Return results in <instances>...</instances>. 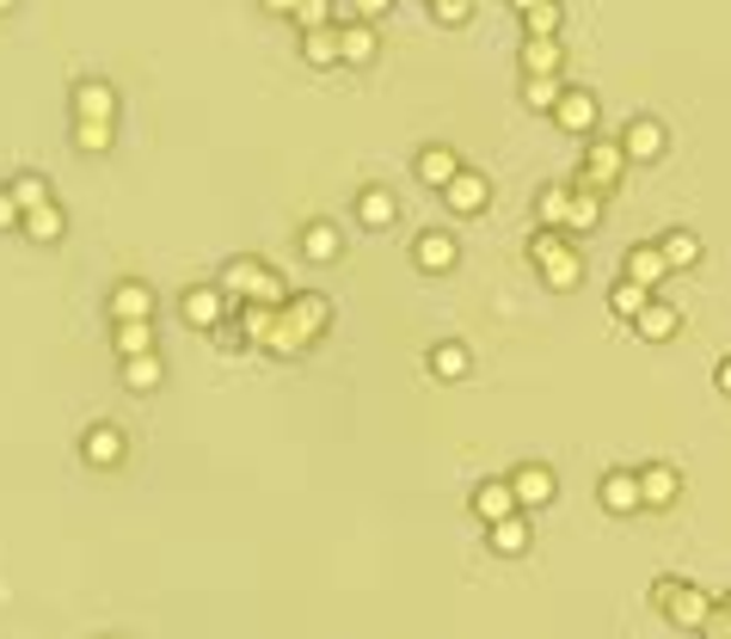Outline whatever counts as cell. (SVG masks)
Segmentation results:
<instances>
[{"label": "cell", "mask_w": 731, "mask_h": 639, "mask_svg": "<svg viewBox=\"0 0 731 639\" xmlns=\"http://www.w3.org/2000/svg\"><path fill=\"white\" fill-rule=\"evenodd\" d=\"M652 602L670 615V627H689V633H701V627L713 621V609H719L701 585H682V578H658V585H652Z\"/></svg>", "instance_id": "1"}, {"label": "cell", "mask_w": 731, "mask_h": 639, "mask_svg": "<svg viewBox=\"0 0 731 639\" xmlns=\"http://www.w3.org/2000/svg\"><path fill=\"white\" fill-rule=\"evenodd\" d=\"M529 253H535V265H541V277L554 283V290H572V283L585 277V253H578L559 227H541V234L529 240Z\"/></svg>", "instance_id": "2"}, {"label": "cell", "mask_w": 731, "mask_h": 639, "mask_svg": "<svg viewBox=\"0 0 731 639\" xmlns=\"http://www.w3.org/2000/svg\"><path fill=\"white\" fill-rule=\"evenodd\" d=\"M222 295H227V302L253 295V302H271V307L290 302V295H283V283H277V271H265L258 258H227V265H222Z\"/></svg>", "instance_id": "3"}, {"label": "cell", "mask_w": 731, "mask_h": 639, "mask_svg": "<svg viewBox=\"0 0 731 639\" xmlns=\"http://www.w3.org/2000/svg\"><path fill=\"white\" fill-rule=\"evenodd\" d=\"M621 173H627V148H621V135H597V142L585 148V173H578V185L602 197V191L621 185Z\"/></svg>", "instance_id": "4"}, {"label": "cell", "mask_w": 731, "mask_h": 639, "mask_svg": "<svg viewBox=\"0 0 731 639\" xmlns=\"http://www.w3.org/2000/svg\"><path fill=\"white\" fill-rule=\"evenodd\" d=\"M682 493V474L670 462H652V467H639V505L646 510H670Z\"/></svg>", "instance_id": "5"}, {"label": "cell", "mask_w": 731, "mask_h": 639, "mask_svg": "<svg viewBox=\"0 0 731 639\" xmlns=\"http://www.w3.org/2000/svg\"><path fill=\"white\" fill-rule=\"evenodd\" d=\"M517 493H510V479H479L474 486V517L493 529V523H505V517H517Z\"/></svg>", "instance_id": "6"}, {"label": "cell", "mask_w": 731, "mask_h": 639, "mask_svg": "<svg viewBox=\"0 0 731 639\" xmlns=\"http://www.w3.org/2000/svg\"><path fill=\"white\" fill-rule=\"evenodd\" d=\"M510 493H517V505H522V510H541V505H554V467H541V462H522L517 474H510Z\"/></svg>", "instance_id": "7"}, {"label": "cell", "mask_w": 731, "mask_h": 639, "mask_svg": "<svg viewBox=\"0 0 731 639\" xmlns=\"http://www.w3.org/2000/svg\"><path fill=\"white\" fill-rule=\"evenodd\" d=\"M443 203H449L455 215H479L486 203H493V185H486V173H467L461 166V173L449 179V191H443Z\"/></svg>", "instance_id": "8"}, {"label": "cell", "mask_w": 731, "mask_h": 639, "mask_svg": "<svg viewBox=\"0 0 731 639\" xmlns=\"http://www.w3.org/2000/svg\"><path fill=\"white\" fill-rule=\"evenodd\" d=\"M455 258H461V246H455V234H443V227H425V234L413 240L418 271H455Z\"/></svg>", "instance_id": "9"}, {"label": "cell", "mask_w": 731, "mask_h": 639, "mask_svg": "<svg viewBox=\"0 0 731 639\" xmlns=\"http://www.w3.org/2000/svg\"><path fill=\"white\" fill-rule=\"evenodd\" d=\"M118 118V93L105 80H80L74 87V123H111Z\"/></svg>", "instance_id": "10"}, {"label": "cell", "mask_w": 731, "mask_h": 639, "mask_svg": "<svg viewBox=\"0 0 731 639\" xmlns=\"http://www.w3.org/2000/svg\"><path fill=\"white\" fill-rule=\"evenodd\" d=\"M375 50H382L375 26H363V19H345V26H338V62H351V68H369V62H375Z\"/></svg>", "instance_id": "11"}, {"label": "cell", "mask_w": 731, "mask_h": 639, "mask_svg": "<svg viewBox=\"0 0 731 639\" xmlns=\"http://www.w3.org/2000/svg\"><path fill=\"white\" fill-rule=\"evenodd\" d=\"M554 123H559L566 135H590V130H597V99H590L585 87H572V93L554 105Z\"/></svg>", "instance_id": "12"}, {"label": "cell", "mask_w": 731, "mask_h": 639, "mask_svg": "<svg viewBox=\"0 0 731 639\" xmlns=\"http://www.w3.org/2000/svg\"><path fill=\"white\" fill-rule=\"evenodd\" d=\"M621 148H627V160H639V166L658 160V154H664V123H658V118H633L621 130Z\"/></svg>", "instance_id": "13"}, {"label": "cell", "mask_w": 731, "mask_h": 639, "mask_svg": "<svg viewBox=\"0 0 731 639\" xmlns=\"http://www.w3.org/2000/svg\"><path fill=\"white\" fill-rule=\"evenodd\" d=\"M633 326H639V338H652V345H664V338L682 326V307H677V302H664V295H652V302L639 307V320H633Z\"/></svg>", "instance_id": "14"}, {"label": "cell", "mask_w": 731, "mask_h": 639, "mask_svg": "<svg viewBox=\"0 0 731 639\" xmlns=\"http://www.w3.org/2000/svg\"><path fill=\"white\" fill-rule=\"evenodd\" d=\"M227 307H234V302L222 295V283H203V290L185 295V326H222Z\"/></svg>", "instance_id": "15"}, {"label": "cell", "mask_w": 731, "mask_h": 639, "mask_svg": "<svg viewBox=\"0 0 731 639\" xmlns=\"http://www.w3.org/2000/svg\"><path fill=\"white\" fill-rule=\"evenodd\" d=\"M597 498H602V510H609V517H627V510H639V474H627V467L602 474Z\"/></svg>", "instance_id": "16"}, {"label": "cell", "mask_w": 731, "mask_h": 639, "mask_svg": "<svg viewBox=\"0 0 731 639\" xmlns=\"http://www.w3.org/2000/svg\"><path fill=\"white\" fill-rule=\"evenodd\" d=\"M621 277L639 283V290H658V283L670 277V265H664V253H658V246H633V253L621 258Z\"/></svg>", "instance_id": "17"}, {"label": "cell", "mask_w": 731, "mask_h": 639, "mask_svg": "<svg viewBox=\"0 0 731 639\" xmlns=\"http://www.w3.org/2000/svg\"><path fill=\"white\" fill-rule=\"evenodd\" d=\"M80 455H87L93 467H118L123 462V430L118 425H93L87 437H80Z\"/></svg>", "instance_id": "18"}, {"label": "cell", "mask_w": 731, "mask_h": 639, "mask_svg": "<svg viewBox=\"0 0 731 639\" xmlns=\"http://www.w3.org/2000/svg\"><path fill=\"white\" fill-rule=\"evenodd\" d=\"M283 314H290L295 326H302V333L314 338L319 326L333 320V302H326V295H319V290H307V295H290V302H283Z\"/></svg>", "instance_id": "19"}, {"label": "cell", "mask_w": 731, "mask_h": 639, "mask_svg": "<svg viewBox=\"0 0 731 639\" xmlns=\"http://www.w3.org/2000/svg\"><path fill=\"white\" fill-rule=\"evenodd\" d=\"M461 173V160H455V148H443V142H430L425 154H418V179L425 185H437V191H449V179Z\"/></svg>", "instance_id": "20"}, {"label": "cell", "mask_w": 731, "mask_h": 639, "mask_svg": "<svg viewBox=\"0 0 731 639\" xmlns=\"http://www.w3.org/2000/svg\"><path fill=\"white\" fill-rule=\"evenodd\" d=\"M394 215H399V203H394V191H387V185L357 191V222L363 227H394Z\"/></svg>", "instance_id": "21"}, {"label": "cell", "mask_w": 731, "mask_h": 639, "mask_svg": "<svg viewBox=\"0 0 731 639\" xmlns=\"http://www.w3.org/2000/svg\"><path fill=\"white\" fill-rule=\"evenodd\" d=\"M302 253L314 258V265H333V258L345 253V240H338L333 222H307V227H302Z\"/></svg>", "instance_id": "22"}, {"label": "cell", "mask_w": 731, "mask_h": 639, "mask_svg": "<svg viewBox=\"0 0 731 639\" xmlns=\"http://www.w3.org/2000/svg\"><path fill=\"white\" fill-rule=\"evenodd\" d=\"M154 314V290L148 283H118L111 290V320H148Z\"/></svg>", "instance_id": "23"}, {"label": "cell", "mask_w": 731, "mask_h": 639, "mask_svg": "<svg viewBox=\"0 0 731 639\" xmlns=\"http://www.w3.org/2000/svg\"><path fill=\"white\" fill-rule=\"evenodd\" d=\"M658 253H664L670 271H689V265H701V234H689V227H670V234L658 240Z\"/></svg>", "instance_id": "24"}, {"label": "cell", "mask_w": 731, "mask_h": 639, "mask_svg": "<svg viewBox=\"0 0 731 639\" xmlns=\"http://www.w3.org/2000/svg\"><path fill=\"white\" fill-rule=\"evenodd\" d=\"M559 38H522V74H559Z\"/></svg>", "instance_id": "25"}, {"label": "cell", "mask_w": 731, "mask_h": 639, "mask_svg": "<svg viewBox=\"0 0 731 639\" xmlns=\"http://www.w3.org/2000/svg\"><path fill=\"white\" fill-rule=\"evenodd\" d=\"M123 382H130L135 394H154V387L166 382V363H160L154 351H148V357H123Z\"/></svg>", "instance_id": "26"}, {"label": "cell", "mask_w": 731, "mask_h": 639, "mask_svg": "<svg viewBox=\"0 0 731 639\" xmlns=\"http://www.w3.org/2000/svg\"><path fill=\"white\" fill-rule=\"evenodd\" d=\"M19 227H26L31 240H43V246H50V240H62V234H68V215L55 210V197H50V203H43V210H31V215H26V222H19Z\"/></svg>", "instance_id": "27"}, {"label": "cell", "mask_w": 731, "mask_h": 639, "mask_svg": "<svg viewBox=\"0 0 731 639\" xmlns=\"http://www.w3.org/2000/svg\"><path fill=\"white\" fill-rule=\"evenodd\" d=\"M302 55L314 68H333L338 62V26H319V31H302Z\"/></svg>", "instance_id": "28"}, {"label": "cell", "mask_w": 731, "mask_h": 639, "mask_svg": "<svg viewBox=\"0 0 731 639\" xmlns=\"http://www.w3.org/2000/svg\"><path fill=\"white\" fill-rule=\"evenodd\" d=\"M522 99H529L535 111H554L559 99H566V87H559V74H522Z\"/></svg>", "instance_id": "29"}, {"label": "cell", "mask_w": 731, "mask_h": 639, "mask_svg": "<svg viewBox=\"0 0 731 639\" xmlns=\"http://www.w3.org/2000/svg\"><path fill=\"white\" fill-rule=\"evenodd\" d=\"M602 222V197L585 185H572V215H566V227H578V234H590V227Z\"/></svg>", "instance_id": "30"}, {"label": "cell", "mask_w": 731, "mask_h": 639, "mask_svg": "<svg viewBox=\"0 0 731 639\" xmlns=\"http://www.w3.org/2000/svg\"><path fill=\"white\" fill-rule=\"evenodd\" d=\"M118 351L123 357H148L154 351V326L148 320H118Z\"/></svg>", "instance_id": "31"}, {"label": "cell", "mask_w": 731, "mask_h": 639, "mask_svg": "<svg viewBox=\"0 0 731 639\" xmlns=\"http://www.w3.org/2000/svg\"><path fill=\"white\" fill-rule=\"evenodd\" d=\"M265 345L277 351V357H295V351H307V333H302V326H295V320L277 307V326H271V338H265Z\"/></svg>", "instance_id": "32"}, {"label": "cell", "mask_w": 731, "mask_h": 639, "mask_svg": "<svg viewBox=\"0 0 731 639\" xmlns=\"http://www.w3.org/2000/svg\"><path fill=\"white\" fill-rule=\"evenodd\" d=\"M271 326H277V307H271V302H246V307H240V333H246V338H258V345H265Z\"/></svg>", "instance_id": "33"}, {"label": "cell", "mask_w": 731, "mask_h": 639, "mask_svg": "<svg viewBox=\"0 0 731 639\" xmlns=\"http://www.w3.org/2000/svg\"><path fill=\"white\" fill-rule=\"evenodd\" d=\"M7 197H13V203H19V210H26V215H31V210H43V203H50V185H43V179H38V173H19V179H13V185H7Z\"/></svg>", "instance_id": "34"}, {"label": "cell", "mask_w": 731, "mask_h": 639, "mask_svg": "<svg viewBox=\"0 0 731 639\" xmlns=\"http://www.w3.org/2000/svg\"><path fill=\"white\" fill-rule=\"evenodd\" d=\"M646 302H652V290H639V283H615V290H609V307H615V320H639V307H646Z\"/></svg>", "instance_id": "35"}, {"label": "cell", "mask_w": 731, "mask_h": 639, "mask_svg": "<svg viewBox=\"0 0 731 639\" xmlns=\"http://www.w3.org/2000/svg\"><path fill=\"white\" fill-rule=\"evenodd\" d=\"M467 363H474V357H467V345H437V351H430V375H443V382H461Z\"/></svg>", "instance_id": "36"}, {"label": "cell", "mask_w": 731, "mask_h": 639, "mask_svg": "<svg viewBox=\"0 0 731 639\" xmlns=\"http://www.w3.org/2000/svg\"><path fill=\"white\" fill-rule=\"evenodd\" d=\"M522 38H559V0H541L522 13Z\"/></svg>", "instance_id": "37"}, {"label": "cell", "mask_w": 731, "mask_h": 639, "mask_svg": "<svg viewBox=\"0 0 731 639\" xmlns=\"http://www.w3.org/2000/svg\"><path fill=\"white\" fill-rule=\"evenodd\" d=\"M535 210H541V222H547V227H566V215H572V185H547Z\"/></svg>", "instance_id": "38"}, {"label": "cell", "mask_w": 731, "mask_h": 639, "mask_svg": "<svg viewBox=\"0 0 731 639\" xmlns=\"http://www.w3.org/2000/svg\"><path fill=\"white\" fill-rule=\"evenodd\" d=\"M493 547L498 554H522V547H529V523H522V510L517 517H505V523H493Z\"/></svg>", "instance_id": "39"}, {"label": "cell", "mask_w": 731, "mask_h": 639, "mask_svg": "<svg viewBox=\"0 0 731 639\" xmlns=\"http://www.w3.org/2000/svg\"><path fill=\"white\" fill-rule=\"evenodd\" d=\"M295 26L302 31H319V26H333V0H302V7H295Z\"/></svg>", "instance_id": "40"}, {"label": "cell", "mask_w": 731, "mask_h": 639, "mask_svg": "<svg viewBox=\"0 0 731 639\" xmlns=\"http://www.w3.org/2000/svg\"><path fill=\"white\" fill-rule=\"evenodd\" d=\"M74 142L87 148V154H105L111 148V123H74Z\"/></svg>", "instance_id": "41"}, {"label": "cell", "mask_w": 731, "mask_h": 639, "mask_svg": "<svg viewBox=\"0 0 731 639\" xmlns=\"http://www.w3.org/2000/svg\"><path fill=\"white\" fill-rule=\"evenodd\" d=\"M430 13H437V26H467V19H474V0H430Z\"/></svg>", "instance_id": "42"}, {"label": "cell", "mask_w": 731, "mask_h": 639, "mask_svg": "<svg viewBox=\"0 0 731 639\" xmlns=\"http://www.w3.org/2000/svg\"><path fill=\"white\" fill-rule=\"evenodd\" d=\"M351 7H357V19H363V26H369V19H382L387 7H394V0H351Z\"/></svg>", "instance_id": "43"}, {"label": "cell", "mask_w": 731, "mask_h": 639, "mask_svg": "<svg viewBox=\"0 0 731 639\" xmlns=\"http://www.w3.org/2000/svg\"><path fill=\"white\" fill-rule=\"evenodd\" d=\"M19 222H26V210H19V203L7 197V191H0V227H19Z\"/></svg>", "instance_id": "44"}, {"label": "cell", "mask_w": 731, "mask_h": 639, "mask_svg": "<svg viewBox=\"0 0 731 639\" xmlns=\"http://www.w3.org/2000/svg\"><path fill=\"white\" fill-rule=\"evenodd\" d=\"M713 382H719V394H731V357H719V369H713Z\"/></svg>", "instance_id": "45"}, {"label": "cell", "mask_w": 731, "mask_h": 639, "mask_svg": "<svg viewBox=\"0 0 731 639\" xmlns=\"http://www.w3.org/2000/svg\"><path fill=\"white\" fill-rule=\"evenodd\" d=\"M295 7H302V0H265V13H277V19H290Z\"/></svg>", "instance_id": "46"}, {"label": "cell", "mask_w": 731, "mask_h": 639, "mask_svg": "<svg viewBox=\"0 0 731 639\" xmlns=\"http://www.w3.org/2000/svg\"><path fill=\"white\" fill-rule=\"evenodd\" d=\"M510 7H517V13H529V7H541V0H510Z\"/></svg>", "instance_id": "47"}, {"label": "cell", "mask_w": 731, "mask_h": 639, "mask_svg": "<svg viewBox=\"0 0 731 639\" xmlns=\"http://www.w3.org/2000/svg\"><path fill=\"white\" fill-rule=\"evenodd\" d=\"M13 7H19V0H0V13H13Z\"/></svg>", "instance_id": "48"}, {"label": "cell", "mask_w": 731, "mask_h": 639, "mask_svg": "<svg viewBox=\"0 0 731 639\" xmlns=\"http://www.w3.org/2000/svg\"><path fill=\"white\" fill-rule=\"evenodd\" d=\"M719 609H725V615H731V590H725V602H719Z\"/></svg>", "instance_id": "49"}]
</instances>
